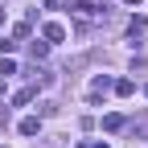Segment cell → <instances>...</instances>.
<instances>
[{
    "mask_svg": "<svg viewBox=\"0 0 148 148\" xmlns=\"http://www.w3.org/2000/svg\"><path fill=\"white\" fill-rule=\"evenodd\" d=\"M29 53H33V58H45L49 45H45V41H29Z\"/></svg>",
    "mask_w": 148,
    "mask_h": 148,
    "instance_id": "cell-6",
    "label": "cell"
},
{
    "mask_svg": "<svg viewBox=\"0 0 148 148\" xmlns=\"http://www.w3.org/2000/svg\"><path fill=\"white\" fill-rule=\"evenodd\" d=\"M41 37H45V45H58V41H66V29H62L58 21H49V25L41 29Z\"/></svg>",
    "mask_w": 148,
    "mask_h": 148,
    "instance_id": "cell-1",
    "label": "cell"
},
{
    "mask_svg": "<svg viewBox=\"0 0 148 148\" xmlns=\"http://www.w3.org/2000/svg\"><path fill=\"white\" fill-rule=\"evenodd\" d=\"M86 148H111V144H86Z\"/></svg>",
    "mask_w": 148,
    "mask_h": 148,
    "instance_id": "cell-9",
    "label": "cell"
},
{
    "mask_svg": "<svg viewBox=\"0 0 148 148\" xmlns=\"http://www.w3.org/2000/svg\"><path fill=\"white\" fill-rule=\"evenodd\" d=\"M127 4H136V8H140V0H127Z\"/></svg>",
    "mask_w": 148,
    "mask_h": 148,
    "instance_id": "cell-11",
    "label": "cell"
},
{
    "mask_svg": "<svg viewBox=\"0 0 148 148\" xmlns=\"http://www.w3.org/2000/svg\"><path fill=\"white\" fill-rule=\"evenodd\" d=\"M103 127H107V132H123L127 119H123V115H107V119H103Z\"/></svg>",
    "mask_w": 148,
    "mask_h": 148,
    "instance_id": "cell-4",
    "label": "cell"
},
{
    "mask_svg": "<svg viewBox=\"0 0 148 148\" xmlns=\"http://www.w3.org/2000/svg\"><path fill=\"white\" fill-rule=\"evenodd\" d=\"M0 21H4V8H0Z\"/></svg>",
    "mask_w": 148,
    "mask_h": 148,
    "instance_id": "cell-12",
    "label": "cell"
},
{
    "mask_svg": "<svg viewBox=\"0 0 148 148\" xmlns=\"http://www.w3.org/2000/svg\"><path fill=\"white\" fill-rule=\"evenodd\" d=\"M111 90H115V95H132V90H136V86H132V82H127V78H119V82H111Z\"/></svg>",
    "mask_w": 148,
    "mask_h": 148,
    "instance_id": "cell-5",
    "label": "cell"
},
{
    "mask_svg": "<svg viewBox=\"0 0 148 148\" xmlns=\"http://www.w3.org/2000/svg\"><path fill=\"white\" fill-rule=\"evenodd\" d=\"M90 86H95V90H103V95H107V90H111V78H107V74H99V78L90 82Z\"/></svg>",
    "mask_w": 148,
    "mask_h": 148,
    "instance_id": "cell-7",
    "label": "cell"
},
{
    "mask_svg": "<svg viewBox=\"0 0 148 148\" xmlns=\"http://www.w3.org/2000/svg\"><path fill=\"white\" fill-rule=\"evenodd\" d=\"M41 148H62V144H41Z\"/></svg>",
    "mask_w": 148,
    "mask_h": 148,
    "instance_id": "cell-10",
    "label": "cell"
},
{
    "mask_svg": "<svg viewBox=\"0 0 148 148\" xmlns=\"http://www.w3.org/2000/svg\"><path fill=\"white\" fill-rule=\"evenodd\" d=\"M33 99H37V86H25V90L12 95V107H25V103H33Z\"/></svg>",
    "mask_w": 148,
    "mask_h": 148,
    "instance_id": "cell-2",
    "label": "cell"
},
{
    "mask_svg": "<svg viewBox=\"0 0 148 148\" xmlns=\"http://www.w3.org/2000/svg\"><path fill=\"white\" fill-rule=\"evenodd\" d=\"M16 49V41H8V37H0V58H4V53H12Z\"/></svg>",
    "mask_w": 148,
    "mask_h": 148,
    "instance_id": "cell-8",
    "label": "cell"
},
{
    "mask_svg": "<svg viewBox=\"0 0 148 148\" xmlns=\"http://www.w3.org/2000/svg\"><path fill=\"white\" fill-rule=\"evenodd\" d=\"M37 132H41V119H37V115H25L21 119V136H37Z\"/></svg>",
    "mask_w": 148,
    "mask_h": 148,
    "instance_id": "cell-3",
    "label": "cell"
}]
</instances>
